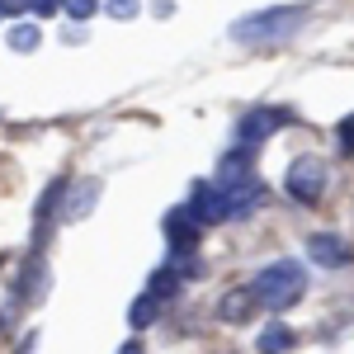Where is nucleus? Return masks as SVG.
Masks as SVG:
<instances>
[{
    "mask_svg": "<svg viewBox=\"0 0 354 354\" xmlns=\"http://www.w3.org/2000/svg\"><path fill=\"white\" fill-rule=\"evenodd\" d=\"M326 185H330V165L322 156H298V161H288V170H283V189H288V198H298V203H322L326 198Z\"/></svg>",
    "mask_w": 354,
    "mask_h": 354,
    "instance_id": "nucleus-3",
    "label": "nucleus"
},
{
    "mask_svg": "<svg viewBox=\"0 0 354 354\" xmlns=\"http://www.w3.org/2000/svg\"><path fill=\"white\" fill-rule=\"evenodd\" d=\"M255 350H260V354H288V350H293V330L283 326V322H270V326L260 330Z\"/></svg>",
    "mask_w": 354,
    "mask_h": 354,
    "instance_id": "nucleus-8",
    "label": "nucleus"
},
{
    "mask_svg": "<svg viewBox=\"0 0 354 354\" xmlns=\"http://www.w3.org/2000/svg\"><path fill=\"white\" fill-rule=\"evenodd\" d=\"M335 142H340L345 156H354V113H345V118L335 123Z\"/></svg>",
    "mask_w": 354,
    "mask_h": 354,
    "instance_id": "nucleus-13",
    "label": "nucleus"
},
{
    "mask_svg": "<svg viewBox=\"0 0 354 354\" xmlns=\"http://www.w3.org/2000/svg\"><path fill=\"white\" fill-rule=\"evenodd\" d=\"M95 194H100V185H95V180H90V185H81V194H76V198H71V208H66V218H71V222L85 218V208L95 203Z\"/></svg>",
    "mask_w": 354,
    "mask_h": 354,
    "instance_id": "nucleus-11",
    "label": "nucleus"
},
{
    "mask_svg": "<svg viewBox=\"0 0 354 354\" xmlns=\"http://www.w3.org/2000/svg\"><path fill=\"white\" fill-rule=\"evenodd\" d=\"M307 255H312L322 270H340V265H350V245L340 241L335 232H312V236H307Z\"/></svg>",
    "mask_w": 354,
    "mask_h": 354,
    "instance_id": "nucleus-5",
    "label": "nucleus"
},
{
    "mask_svg": "<svg viewBox=\"0 0 354 354\" xmlns=\"http://www.w3.org/2000/svg\"><path fill=\"white\" fill-rule=\"evenodd\" d=\"M250 293H255L260 307L283 312V307H293V302L307 293V270H302L298 260H274V265H265V270L255 274Z\"/></svg>",
    "mask_w": 354,
    "mask_h": 354,
    "instance_id": "nucleus-1",
    "label": "nucleus"
},
{
    "mask_svg": "<svg viewBox=\"0 0 354 354\" xmlns=\"http://www.w3.org/2000/svg\"><path fill=\"white\" fill-rule=\"evenodd\" d=\"M57 5H62V10H66L76 24H81V19H90V15L100 10V0H57Z\"/></svg>",
    "mask_w": 354,
    "mask_h": 354,
    "instance_id": "nucleus-12",
    "label": "nucleus"
},
{
    "mask_svg": "<svg viewBox=\"0 0 354 354\" xmlns=\"http://www.w3.org/2000/svg\"><path fill=\"white\" fill-rule=\"evenodd\" d=\"M288 123H293V113H288V109H270V104H260V109H250L241 118V147H260L270 133L288 128Z\"/></svg>",
    "mask_w": 354,
    "mask_h": 354,
    "instance_id": "nucleus-4",
    "label": "nucleus"
},
{
    "mask_svg": "<svg viewBox=\"0 0 354 354\" xmlns=\"http://www.w3.org/2000/svg\"><path fill=\"white\" fill-rule=\"evenodd\" d=\"M156 317H161V302L151 298V293H142V298L128 307V326H133V330H147Z\"/></svg>",
    "mask_w": 354,
    "mask_h": 354,
    "instance_id": "nucleus-10",
    "label": "nucleus"
},
{
    "mask_svg": "<svg viewBox=\"0 0 354 354\" xmlns=\"http://www.w3.org/2000/svg\"><path fill=\"white\" fill-rule=\"evenodd\" d=\"M5 38H10V48H15V53H38V43H43V33H38L33 19H19Z\"/></svg>",
    "mask_w": 354,
    "mask_h": 354,
    "instance_id": "nucleus-9",
    "label": "nucleus"
},
{
    "mask_svg": "<svg viewBox=\"0 0 354 354\" xmlns=\"http://www.w3.org/2000/svg\"><path fill=\"white\" fill-rule=\"evenodd\" d=\"M165 236L175 245V255H194V245H198V222H194L189 208H180V213L165 218Z\"/></svg>",
    "mask_w": 354,
    "mask_h": 354,
    "instance_id": "nucleus-7",
    "label": "nucleus"
},
{
    "mask_svg": "<svg viewBox=\"0 0 354 354\" xmlns=\"http://www.w3.org/2000/svg\"><path fill=\"white\" fill-rule=\"evenodd\" d=\"M118 354H142V345H137V340H133V345H123V350H118Z\"/></svg>",
    "mask_w": 354,
    "mask_h": 354,
    "instance_id": "nucleus-15",
    "label": "nucleus"
},
{
    "mask_svg": "<svg viewBox=\"0 0 354 354\" xmlns=\"http://www.w3.org/2000/svg\"><path fill=\"white\" fill-rule=\"evenodd\" d=\"M255 307H260V302H255V293H250V288H227V293L218 298V322L241 326V322H250V317H255Z\"/></svg>",
    "mask_w": 354,
    "mask_h": 354,
    "instance_id": "nucleus-6",
    "label": "nucleus"
},
{
    "mask_svg": "<svg viewBox=\"0 0 354 354\" xmlns=\"http://www.w3.org/2000/svg\"><path fill=\"white\" fill-rule=\"evenodd\" d=\"M307 19V10L302 5H274V10H255V15H245L232 24V38L236 43H265V38H283V33H293V28Z\"/></svg>",
    "mask_w": 354,
    "mask_h": 354,
    "instance_id": "nucleus-2",
    "label": "nucleus"
},
{
    "mask_svg": "<svg viewBox=\"0 0 354 354\" xmlns=\"http://www.w3.org/2000/svg\"><path fill=\"white\" fill-rule=\"evenodd\" d=\"M109 15H113V19H133L137 0H109Z\"/></svg>",
    "mask_w": 354,
    "mask_h": 354,
    "instance_id": "nucleus-14",
    "label": "nucleus"
}]
</instances>
